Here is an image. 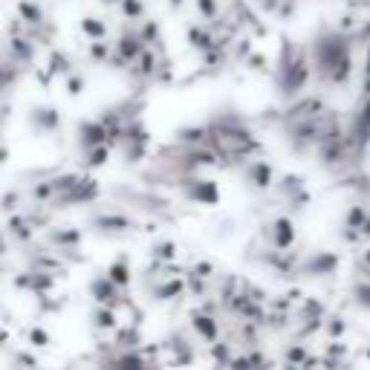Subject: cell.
Instances as JSON below:
<instances>
[{
    "label": "cell",
    "mask_w": 370,
    "mask_h": 370,
    "mask_svg": "<svg viewBox=\"0 0 370 370\" xmlns=\"http://www.w3.org/2000/svg\"><path fill=\"white\" fill-rule=\"evenodd\" d=\"M90 55H93L95 61H102V58L107 55V44H102V41H95V44L90 46Z\"/></svg>",
    "instance_id": "2e32d148"
},
{
    "label": "cell",
    "mask_w": 370,
    "mask_h": 370,
    "mask_svg": "<svg viewBox=\"0 0 370 370\" xmlns=\"http://www.w3.org/2000/svg\"><path fill=\"white\" fill-rule=\"evenodd\" d=\"M67 90H70V95H81V90H84V79H81V76H72V72H70Z\"/></svg>",
    "instance_id": "4fadbf2b"
},
{
    "label": "cell",
    "mask_w": 370,
    "mask_h": 370,
    "mask_svg": "<svg viewBox=\"0 0 370 370\" xmlns=\"http://www.w3.org/2000/svg\"><path fill=\"white\" fill-rule=\"evenodd\" d=\"M121 4V12H125L128 18H142V12H145V6H142V0H119Z\"/></svg>",
    "instance_id": "7c38bea8"
},
{
    "label": "cell",
    "mask_w": 370,
    "mask_h": 370,
    "mask_svg": "<svg viewBox=\"0 0 370 370\" xmlns=\"http://www.w3.org/2000/svg\"><path fill=\"white\" fill-rule=\"evenodd\" d=\"M18 12H20V18L27 20V23H35V27H38V23H44V12H41L35 4H29V0H20V4H18Z\"/></svg>",
    "instance_id": "ba28073f"
},
{
    "label": "cell",
    "mask_w": 370,
    "mask_h": 370,
    "mask_svg": "<svg viewBox=\"0 0 370 370\" xmlns=\"http://www.w3.org/2000/svg\"><path fill=\"white\" fill-rule=\"evenodd\" d=\"M93 318L98 322V327H102V330H110V327H116V312H113V310L98 307V310H93Z\"/></svg>",
    "instance_id": "8fae6325"
},
{
    "label": "cell",
    "mask_w": 370,
    "mask_h": 370,
    "mask_svg": "<svg viewBox=\"0 0 370 370\" xmlns=\"http://www.w3.org/2000/svg\"><path fill=\"white\" fill-rule=\"evenodd\" d=\"M102 4H113V0H102Z\"/></svg>",
    "instance_id": "d6986e66"
},
{
    "label": "cell",
    "mask_w": 370,
    "mask_h": 370,
    "mask_svg": "<svg viewBox=\"0 0 370 370\" xmlns=\"http://www.w3.org/2000/svg\"><path fill=\"white\" fill-rule=\"evenodd\" d=\"M0 341H6V333L4 330H0Z\"/></svg>",
    "instance_id": "ac0fdd59"
},
{
    "label": "cell",
    "mask_w": 370,
    "mask_h": 370,
    "mask_svg": "<svg viewBox=\"0 0 370 370\" xmlns=\"http://www.w3.org/2000/svg\"><path fill=\"white\" fill-rule=\"evenodd\" d=\"M81 32L87 35V38H95V41H102L105 35H107V27L98 18H84L81 20Z\"/></svg>",
    "instance_id": "52a82bcc"
},
{
    "label": "cell",
    "mask_w": 370,
    "mask_h": 370,
    "mask_svg": "<svg viewBox=\"0 0 370 370\" xmlns=\"http://www.w3.org/2000/svg\"><path fill=\"white\" fill-rule=\"evenodd\" d=\"M142 46H145V41L136 35H128V38H121V44H119V55L125 58V61H131V58H139L142 55Z\"/></svg>",
    "instance_id": "8992f818"
},
{
    "label": "cell",
    "mask_w": 370,
    "mask_h": 370,
    "mask_svg": "<svg viewBox=\"0 0 370 370\" xmlns=\"http://www.w3.org/2000/svg\"><path fill=\"white\" fill-rule=\"evenodd\" d=\"M197 6H200V12L206 18H214L217 15V4H214V0H197Z\"/></svg>",
    "instance_id": "5bb4252c"
},
{
    "label": "cell",
    "mask_w": 370,
    "mask_h": 370,
    "mask_svg": "<svg viewBox=\"0 0 370 370\" xmlns=\"http://www.w3.org/2000/svg\"><path fill=\"white\" fill-rule=\"evenodd\" d=\"M183 194L194 203H203V206H214L220 200V191H217V183L211 180H194V183H185Z\"/></svg>",
    "instance_id": "6da1fadb"
},
{
    "label": "cell",
    "mask_w": 370,
    "mask_h": 370,
    "mask_svg": "<svg viewBox=\"0 0 370 370\" xmlns=\"http://www.w3.org/2000/svg\"><path fill=\"white\" fill-rule=\"evenodd\" d=\"M29 121H32V125L44 133H55L58 128H61V113L55 110V107H35L32 110V116H29Z\"/></svg>",
    "instance_id": "7a4b0ae2"
},
{
    "label": "cell",
    "mask_w": 370,
    "mask_h": 370,
    "mask_svg": "<svg viewBox=\"0 0 370 370\" xmlns=\"http://www.w3.org/2000/svg\"><path fill=\"white\" fill-rule=\"evenodd\" d=\"M105 139H107V131H105L102 121H81L79 142H81L84 151H90V147H95V145H105Z\"/></svg>",
    "instance_id": "3957f363"
},
{
    "label": "cell",
    "mask_w": 370,
    "mask_h": 370,
    "mask_svg": "<svg viewBox=\"0 0 370 370\" xmlns=\"http://www.w3.org/2000/svg\"><path fill=\"white\" fill-rule=\"evenodd\" d=\"M107 157H110V147L107 145H95V147H90V151H87V165L98 168V165H105Z\"/></svg>",
    "instance_id": "30bf717a"
},
{
    "label": "cell",
    "mask_w": 370,
    "mask_h": 370,
    "mask_svg": "<svg viewBox=\"0 0 370 370\" xmlns=\"http://www.w3.org/2000/svg\"><path fill=\"white\" fill-rule=\"evenodd\" d=\"M107 278L121 289V286H128L131 284V269H128V260L125 258H119V260H113L110 263V269H107Z\"/></svg>",
    "instance_id": "5b68a950"
},
{
    "label": "cell",
    "mask_w": 370,
    "mask_h": 370,
    "mask_svg": "<svg viewBox=\"0 0 370 370\" xmlns=\"http://www.w3.org/2000/svg\"><path fill=\"white\" fill-rule=\"evenodd\" d=\"M116 284L110 281V278H98V281H93L90 284V292L95 295V301L98 304H105V307H113V301H116Z\"/></svg>",
    "instance_id": "277c9868"
},
{
    "label": "cell",
    "mask_w": 370,
    "mask_h": 370,
    "mask_svg": "<svg viewBox=\"0 0 370 370\" xmlns=\"http://www.w3.org/2000/svg\"><path fill=\"white\" fill-rule=\"evenodd\" d=\"M194 327L203 338H217V324L214 318H206V315H194Z\"/></svg>",
    "instance_id": "9c48e42d"
},
{
    "label": "cell",
    "mask_w": 370,
    "mask_h": 370,
    "mask_svg": "<svg viewBox=\"0 0 370 370\" xmlns=\"http://www.w3.org/2000/svg\"><path fill=\"white\" fill-rule=\"evenodd\" d=\"M29 338H32L35 348H46V344H49V336L44 330H29Z\"/></svg>",
    "instance_id": "9a60e30c"
},
{
    "label": "cell",
    "mask_w": 370,
    "mask_h": 370,
    "mask_svg": "<svg viewBox=\"0 0 370 370\" xmlns=\"http://www.w3.org/2000/svg\"><path fill=\"white\" fill-rule=\"evenodd\" d=\"M15 53L29 58V55H32V49H29V44H27V41H15Z\"/></svg>",
    "instance_id": "e0dca14e"
}]
</instances>
